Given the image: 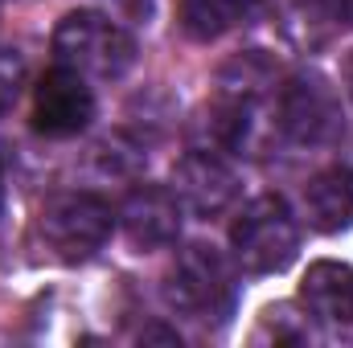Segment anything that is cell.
Masks as SVG:
<instances>
[{
  "mask_svg": "<svg viewBox=\"0 0 353 348\" xmlns=\"http://www.w3.org/2000/svg\"><path fill=\"white\" fill-rule=\"evenodd\" d=\"M161 291H165V303L176 316L205 324V328L226 324L234 312V295H239L226 254L218 246H205V242H189L176 250Z\"/></svg>",
  "mask_w": 353,
  "mask_h": 348,
  "instance_id": "1",
  "label": "cell"
},
{
  "mask_svg": "<svg viewBox=\"0 0 353 348\" xmlns=\"http://www.w3.org/2000/svg\"><path fill=\"white\" fill-rule=\"evenodd\" d=\"M136 37L107 12L94 8H79L66 12L54 29V58L58 66L79 70L83 78H99V83H115L136 66Z\"/></svg>",
  "mask_w": 353,
  "mask_h": 348,
  "instance_id": "2",
  "label": "cell"
},
{
  "mask_svg": "<svg viewBox=\"0 0 353 348\" xmlns=\"http://www.w3.org/2000/svg\"><path fill=\"white\" fill-rule=\"evenodd\" d=\"M230 254L243 274H279L300 254V221L279 193L243 205L230 226Z\"/></svg>",
  "mask_w": 353,
  "mask_h": 348,
  "instance_id": "3",
  "label": "cell"
},
{
  "mask_svg": "<svg viewBox=\"0 0 353 348\" xmlns=\"http://www.w3.org/2000/svg\"><path fill=\"white\" fill-rule=\"evenodd\" d=\"M275 131L296 148H329L345 131L337 87L321 70L292 74L275 94Z\"/></svg>",
  "mask_w": 353,
  "mask_h": 348,
  "instance_id": "4",
  "label": "cell"
},
{
  "mask_svg": "<svg viewBox=\"0 0 353 348\" xmlns=\"http://www.w3.org/2000/svg\"><path fill=\"white\" fill-rule=\"evenodd\" d=\"M115 230V213L99 193H58L37 213V234L46 250L62 262L94 259Z\"/></svg>",
  "mask_w": 353,
  "mask_h": 348,
  "instance_id": "5",
  "label": "cell"
},
{
  "mask_svg": "<svg viewBox=\"0 0 353 348\" xmlns=\"http://www.w3.org/2000/svg\"><path fill=\"white\" fill-rule=\"evenodd\" d=\"M90 119H94V90L79 70L54 66L50 74H41V83L33 87V131L37 135L70 140L87 131Z\"/></svg>",
  "mask_w": 353,
  "mask_h": 348,
  "instance_id": "6",
  "label": "cell"
},
{
  "mask_svg": "<svg viewBox=\"0 0 353 348\" xmlns=\"http://www.w3.org/2000/svg\"><path fill=\"white\" fill-rule=\"evenodd\" d=\"M181 213H185V205L176 201L173 188L136 184L119 205V226H123V238L136 254H152V250H165L181 238Z\"/></svg>",
  "mask_w": 353,
  "mask_h": 348,
  "instance_id": "7",
  "label": "cell"
},
{
  "mask_svg": "<svg viewBox=\"0 0 353 348\" xmlns=\"http://www.w3.org/2000/svg\"><path fill=\"white\" fill-rule=\"evenodd\" d=\"M176 201L197 213V217H218L239 201V173L210 148L185 152L173 164V184Z\"/></svg>",
  "mask_w": 353,
  "mask_h": 348,
  "instance_id": "8",
  "label": "cell"
},
{
  "mask_svg": "<svg viewBox=\"0 0 353 348\" xmlns=\"http://www.w3.org/2000/svg\"><path fill=\"white\" fill-rule=\"evenodd\" d=\"M300 303L304 312L333 336L353 340V266L350 262L321 259L300 279Z\"/></svg>",
  "mask_w": 353,
  "mask_h": 348,
  "instance_id": "9",
  "label": "cell"
},
{
  "mask_svg": "<svg viewBox=\"0 0 353 348\" xmlns=\"http://www.w3.org/2000/svg\"><path fill=\"white\" fill-rule=\"evenodd\" d=\"M304 217L316 234H341L353 226V168L333 164L304 184Z\"/></svg>",
  "mask_w": 353,
  "mask_h": 348,
  "instance_id": "10",
  "label": "cell"
},
{
  "mask_svg": "<svg viewBox=\"0 0 353 348\" xmlns=\"http://www.w3.org/2000/svg\"><path fill=\"white\" fill-rule=\"evenodd\" d=\"M251 0H181V33L189 41H218L247 17Z\"/></svg>",
  "mask_w": 353,
  "mask_h": 348,
  "instance_id": "11",
  "label": "cell"
},
{
  "mask_svg": "<svg viewBox=\"0 0 353 348\" xmlns=\"http://www.w3.org/2000/svg\"><path fill=\"white\" fill-rule=\"evenodd\" d=\"M255 340H275V345H308L312 340V328H308V312L296 316L292 303H275L259 316V332Z\"/></svg>",
  "mask_w": 353,
  "mask_h": 348,
  "instance_id": "12",
  "label": "cell"
},
{
  "mask_svg": "<svg viewBox=\"0 0 353 348\" xmlns=\"http://www.w3.org/2000/svg\"><path fill=\"white\" fill-rule=\"evenodd\" d=\"M25 83H29L25 54H21V50H0V119L17 107V98H21Z\"/></svg>",
  "mask_w": 353,
  "mask_h": 348,
  "instance_id": "13",
  "label": "cell"
},
{
  "mask_svg": "<svg viewBox=\"0 0 353 348\" xmlns=\"http://www.w3.org/2000/svg\"><path fill=\"white\" fill-rule=\"evenodd\" d=\"M316 4H321V12H325L333 25L353 29V0H316Z\"/></svg>",
  "mask_w": 353,
  "mask_h": 348,
  "instance_id": "14",
  "label": "cell"
},
{
  "mask_svg": "<svg viewBox=\"0 0 353 348\" xmlns=\"http://www.w3.org/2000/svg\"><path fill=\"white\" fill-rule=\"evenodd\" d=\"M341 83H345V94L353 98V50L345 54V62H341Z\"/></svg>",
  "mask_w": 353,
  "mask_h": 348,
  "instance_id": "15",
  "label": "cell"
},
{
  "mask_svg": "<svg viewBox=\"0 0 353 348\" xmlns=\"http://www.w3.org/2000/svg\"><path fill=\"white\" fill-rule=\"evenodd\" d=\"M0 209H4V168H0Z\"/></svg>",
  "mask_w": 353,
  "mask_h": 348,
  "instance_id": "16",
  "label": "cell"
}]
</instances>
